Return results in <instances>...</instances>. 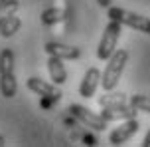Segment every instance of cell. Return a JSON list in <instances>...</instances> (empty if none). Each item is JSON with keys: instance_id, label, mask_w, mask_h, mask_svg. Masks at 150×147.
Wrapping results in <instances>:
<instances>
[{"instance_id": "1", "label": "cell", "mask_w": 150, "mask_h": 147, "mask_svg": "<svg viewBox=\"0 0 150 147\" xmlns=\"http://www.w3.org/2000/svg\"><path fill=\"white\" fill-rule=\"evenodd\" d=\"M127 62H128V52L127 50H117V52L107 60V68H105V72H103V77H101V85H103L105 92H112V90L117 87Z\"/></svg>"}, {"instance_id": "2", "label": "cell", "mask_w": 150, "mask_h": 147, "mask_svg": "<svg viewBox=\"0 0 150 147\" xmlns=\"http://www.w3.org/2000/svg\"><path fill=\"white\" fill-rule=\"evenodd\" d=\"M109 18L111 20H117L122 26H128L136 32H142V34H150V18L140 14H134L130 10H125V8L119 6H109Z\"/></svg>"}, {"instance_id": "3", "label": "cell", "mask_w": 150, "mask_h": 147, "mask_svg": "<svg viewBox=\"0 0 150 147\" xmlns=\"http://www.w3.org/2000/svg\"><path fill=\"white\" fill-rule=\"evenodd\" d=\"M120 32H122V24L117 22V20H111V22L105 26V32L101 36V42L97 46V58L99 60H109L115 52H117V44H119Z\"/></svg>"}, {"instance_id": "4", "label": "cell", "mask_w": 150, "mask_h": 147, "mask_svg": "<svg viewBox=\"0 0 150 147\" xmlns=\"http://www.w3.org/2000/svg\"><path fill=\"white\" fill-rule=\"evenodd\" d=\"M69 113L77 119V121H81L85 127H89L93 131H105L107 129V119L101 117V113H93L89 108H85V105H79V103H71L67 109Z\"/></svg>"}, {"instance_id": "5", "label": "cell", "mask_w": 150, "mask_h": 147, "mask_svg": "<svg viewBox=\"0 0 150 147\" xmlns=\"http://www.w3.org/2000/svg\"><path fill=\"white\" fill-rule=\"evenodd\" d=\"M26 85H28V90H32L34 93H38L40 98H47V100H53L55 103L61 100V90H59V85H55L53 82L50 84V82H44L42 77L32 76V77H28Z\"/></svg>"}, {"instance_id": "6", "label": "cell", "mask_w": 150, "mask_h": 147, "mask_svg": "<svg viewBox=\"0 0 150 147\" xmlns=\"http://www.w3.org/2000/svg\"><path fill=\"white\" fill-rule=\"evenodd\" d=\"M138 109L132 108L130 103H119V105H109L103 108L101 117L107 121H127V119H134Z\"/></svg>"}, {"instance_id": "7", "label": "cell", "mask_w": 150, "mask_h": 147, "mask_svg": "<svg viewBox=\"0 0 150 147\" xmlns=\"http://www.w3.org/2000/svg\"><path fill=\"white\" fill-rule=\"evenodd\" d=\"M138 121L134 119H127V121H122V123L117 127V129H112L109 133V141H111V145H122V143H127L132 135H136L138 131Z\"/></svg>"}, {"instance_id": "8", "label": "cell", "mask_w": 150, "mask_h": 147, "mask_svg": "<svg viewBox=\"0 0 150 147\" xmlns=\"http://www.w3.org/2000/svg\"><path fill=\"white\" fill-rule=\"evenodd\" d=\"M101 72L97 68H89L83 76L81 84H79V95L81 98H93L95 95V90L101 85Z\"/></svg>"}, {"instance_id": "9", "label": "cell", "mask_w": 150, "mask_h": 147, "mask_svg": "<svg viewBox=\"0 0 150 147\" xmlns=\"http://www.w3.org/2000/svg\"><path fill=\"white\" fill-rule=\"evenodd\" d=\"M45 52L50 56L61 58V60H77L81 52L75 46H67V44H59V42H47L45 44Z\"/></svg>"}, {"instance_id": "10", "label": "cell", "mask_w": 150, "mask_h": 147, "mask_svg": "<svg viewBox=\"0 0 150 147\" xmlns=\"http://www.w3.org/2000/svg\"><path fill=\"white\" fill-rule=\"evenodd\" d=\"M47 72H50V77H52V82L55 85H63L67 82V70H65L61 58L50 56V60H47Z\"/></svg>"}, {"instance_id": "11", "label": "cell", "mask_w": 150, "mask_h": 147, "mask_svg": "<svg viewBox=\"0 0 150 147\" xmlns=\"http://www.w3.org/2000/svg\"><path fill=\"white\" fill-rule=\"evenodd\" d=\"M0 92L8 100L16 95V92H18V82H16L14 72L12 74H0Z\"/></svg>"}, {"instance_id": "12", "label": "cell", "mask_w": 150, "mask_h": 147, "mask_svg": "<svg viewBox=\"0 0 150 147\" xmlns=\"http://www.w3.org/2000/svg\"><path fill=\"white\" fill-rule=\"evenodd\" d=\"M20 26H22V20H20L18 16L12 14L8 20L2 22V26H0V36H2V38H12L16 32L20 30Z\"/></svg>"}, {"instance_id": "13", "label": "cell", "mask_w": 150, "mask_h": 147, "mask_svg": "<svg viewBox=\"0 0 150 147\" xmlns=\"http://www.w3.org/2000/svg\"><path fill=\"white\" fill-rule=\"evenodd\" d=\"M12 72H14V52L6 48L0 52V74H12Z\"/></svg>"}, {"instance_id": "14", "label": "cell", "mask_w": 150, "mask_h": 147, "mask_svg": "<svg viewBox=\"0 0 150 147\" xmlns=\"http://www.w3.org/2000/svg\"><path fill=\"white\" fill-rule=\"evenodd\" d=\"M20 8V0H6L0 4V26L4 20H8L12 14H16V10Z\"/></svg>"}, {"instance_id": "15", "label": "cell", "mask_w": 150, "mask_h": 147, "mask_svg": "<svg viewBox=\"0 0 150 147\" xmlns=\"http://www.w3.org/2000/svg\"><path fill=\"white\" fill-rule=\"evenodd\" d=\"M119 103H128L127 95H122V93H107V95H101V98H99V105H101V108L119 105Z\"/></svg>"}, {"instance_id": "16", "label": "cell", "mask_w": 150, "mask_h": 147, "mask_svg": "<svg viewBox=\"0 0 150 147\" xmlns=\"http://www.w3.org/2000/svg\"><path fill=\"white\" fill-rule=\"evenodd\" d=\"M128 103H130L132 108H136L138 111L150 113V95H140V93H136V95H132V98L128 100Z\"/></svg>"}, {"instance_id": "17", "label": "cell", "mask_w": 150, "mask_h": 147, "mask_svg": "<svg viewBox=\"0 0 150 147\" xmlns=\"http://www.w3.org/2000/svg\"><path fill=\"white\" fill-rule=\"evenodd\" d=\"M44 24H55L61 20V10H57V8H50V10H45L44 12Z\"/></svg>"}, {"instance_id": "18", "label": "cell", "mask_w": 150, "mask_h": 147, "mask_svg": "<svg viewBox=\"0 0 150 147\" xmlns=\"http://www.w3.org/2000/svg\"><path fill=\"white\" fill-rule=\"evenodd\" d=\"M142 147H150V131L144 135V139H142Z\"/></svg>"}, {"instance_id": "19", "label": "cell", "mask_w": 150, "mask_h": 147, "mask_svg": "<svg viewBox=\"0 0 150 147\" xmlns=\"http://www.w3.org/2000/svg\"><path fill=\"white\" fill-rule=\"evenodd\" d=\"M97 2H99L103 8H109V6H111V0H97Z\"/></svg>"}, {"instance_id": "20", "label": "cell", "mask_w": 150, "mask_h": 147, "mask_svg": "<svg viewBox=\"0 0 150 147\" xmlns=\"http://www.w3.org/2000/svg\"><path fill=\"white\" fill-rule=\"evenodd\" d=\"M2 2H6V0H0V4H2Z\"/></svg>"}]
</instances>
